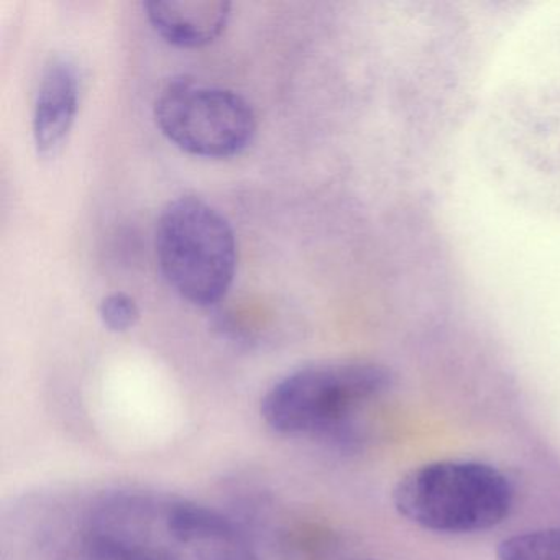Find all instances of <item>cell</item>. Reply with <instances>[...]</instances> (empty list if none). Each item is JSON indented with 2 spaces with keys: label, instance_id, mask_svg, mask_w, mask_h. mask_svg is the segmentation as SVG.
<instances>
[{
  "label": "cell",
  "instance_id": "1",
  "mask_svg": "<svg viewBox=\"0 0 560 560\" xmlns=\"http://www.w3.org/2000/svg\"><path fill=\"white\" fill-rule=\"evenodd\" d=\"M88 540L104 560H260L224 514L159 491H116L86 521Z\"/></svg>",
  "mask_w": 560,
  "mask_h": 560
},
{
  "label": "cell",
  "instance_id": "2",
  "mask_svg": "<svg viewBox=\"0 0 560 560\" xmlns=\"http://www.w3.org/2000/svg\"><path fill=\"white\" fill-rule=\"evenodd\" d=\"M393 385L386 366L373 362L317 363L275 383L261 399V418L287 438L339 445L357 441V416Z\"/></svg>",
  "mask_w": 560,
  "mask_h": 560
},
{
  "label": "cell",
  "instance_id": "3",
  "mask_svg": "<svg viewBox=\"0 0 560 560\" xmlns=\"http://www.w3.org/2000/svg\"><path fill=\"white\" fill-rule=\"evenodd\" d=\"M393 503L409 523L458 536L503 524L513 511L514 488L503 471L483 462H429L399 478Z\"/></svg>",
  "mask_w": 560,
  "mask_h": 560
},
{
  "label": "cell",
  "instance_id": "4",
  "mask_svg": "<svg viewBox=\"0 0 560 560\" xmlns=\"http://www.w3.org/2000/svg\"><path fill=\"white\" fill-rule=\"evenodd\" d=\"M155 245L163 277L183 300L212 306L225 296L237 268V242L218 209L192 196L168 202Z\"/></svg>",
  "mask_w": 560,
  "mask_h": 560
},
{
  "label": "cell",
  "instance_id": "5",
  "mask_svg": "<svg viewBox=\"0 0 560 560\" xmlns=\"http://www.w3.org/2000/svg\"><path fill=\"white\" fill-rule=\"evenodd\" d=\"M155 119L176 147L206 159L238 155L257 130L254 109L245 97L189 78H176L160 91Z\"/></svg>",
  "mask_w": 560,
  "mask_h": 560
},
{
  "label": "cell",
  "instance_id": "6",
  "mask_svg": "<svg viewBox=\"0 0 560 560\" xmlns=\"http://www.w3.org/2000/svg\"><path fill=\"white\" fill-rule=\"evenodd\" d=\"M80 73L73 60L57 55L42 71L34 107L35 147L42 156H55L73 129L80 107Z\"/></svg>",
  "mask_w": 560,
  "mask_h": 560
},
{
  "label": "cell",
  "instance_id": "7",
  "mask_svg": "<svg viewBox=\"0 0 560 560\" xmlns=\"http://www.w3.org/2000/svg\"><path fill=\"white\" fill-rule=\"evenodd\" d=\"M143 8L166 42L196 48L211 44L225 31L232 5L224 0H153Z\"/></svg>",
  "mask_w": 560,
  "mask_h": 560
},
{
  "label": "cell",
  "instance_id": "8",
  "mask_svg": "<svg viewBox=\"0 0 560 560\" xmlns=\"http://www.w3.org/2000/svg\"><path fill=\"white\" fill-rule=\"evenodd\" d=\"M498 560H560V527L514 534L498 544Z\"/></svg>",
  "mask_w": 560,
  "mask_h": 560
},
{
  "label": "cell",
  "instance_id": "9",
  "mask_svg": "<svg viewBox=\"0 0 560 560\" xmlns=\"http://www.w3.org/2000/svg\"><path fill=\"white\" fill-rule=\"evenodd\" d=\"M100 316L107 329L113 332H126L139 320V304L129 294L116 291L101 301Z\"/></svg>",
  "mask_w": 560,
  "mask_h": 560
}]
</instances>
